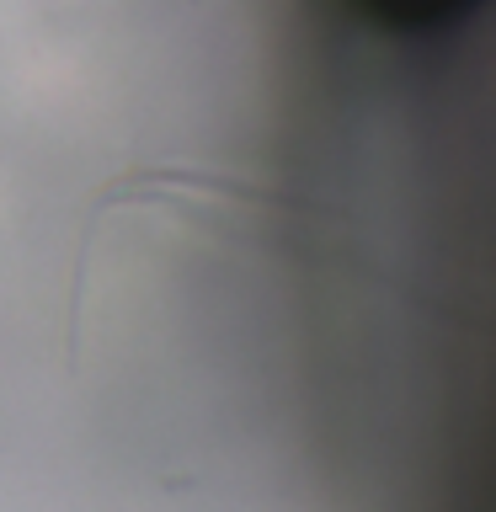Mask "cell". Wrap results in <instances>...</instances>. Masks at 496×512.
<instances>
[{
	"instance_id": "6da1fadb",
	"label": "cell",
	"mask_w": 496,
	"mask_h": 512,
	"mask_svg": "<svg viewBox=\"0 0 496 512\" xmlns=\"http://www.w3.org/2000/svg\"><path fill=\"white\" fill-rule=\"evenodd\" d=\"M384 16H395V22H422V16H438L448 11V0H374Z\"/></svg>"
}]
</instances>
